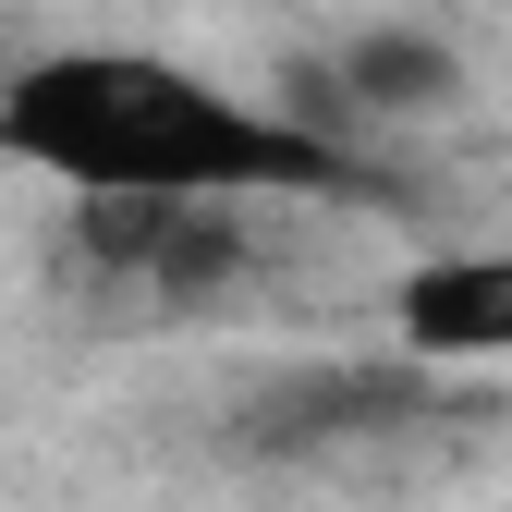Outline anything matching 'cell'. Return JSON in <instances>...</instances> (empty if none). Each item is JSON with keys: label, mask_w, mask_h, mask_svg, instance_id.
<instances>
[{"label": "cell", "mask_w": 512, "mask_h": 512, "mask_svg": "<svg viewBox=\"0 0 512 512\" xmlns=\"http://www.w3.org/2000/svg\"><path fill=\"white\" fill-rule=\"evenodd\" d=\"M0 159L49 171L61 196H354L342 135L208 86L171 49H37L0 86Z\"/></svg>", "instance_id": "1"}, {"label": "cell", "mask_w": 512, "mask_h": 512, "mask_svg": "<svg viewBox=\"0 0 512 512\" xmlns=\"http://www.w3.org/2000/svg\"><path fill=\"white\" fill-rule=\"evenodd\" d=\"M391 342L415 366H512V244H452L391 281Z\"/></svg>", "instance_id": "2"}, {"label": "cell", "mask_w": 512, "mask_h": 512, "mask_svg": "<svg viewBox=\"0 0 512 512\" xmlns=\"http://www.w3.org/2000/svg\"><path fill=\"white\" fill-rule=\"evenodd\" d=\"M330 86H342L354 110H378V122H415V110H439V98L464 86V61L439 49L427 25H366V37L330 61Z\"/></svg>", "instance_id": "3"}]
</instances>
